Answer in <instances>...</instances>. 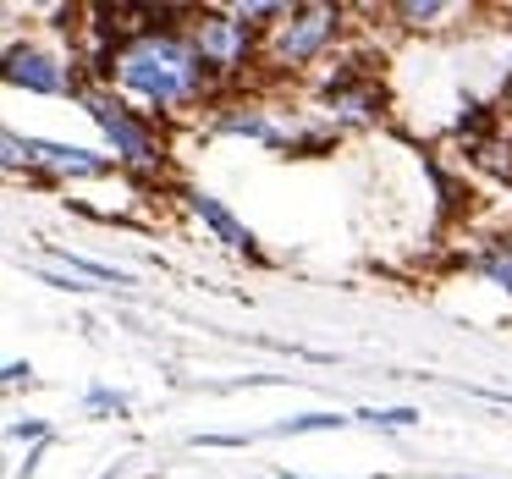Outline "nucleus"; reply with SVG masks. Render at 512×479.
<instances>
[{
    "instance_id": "1",
    "label": "nucleus",
    "mask_w": 512,
    "mask_h": 479,
    "mask_svg": "<svg viewBox=\"0 0 512 479\" xmlns=\"http://www.w3.org/2000/svg\"><path fill=\"white\" fill-rule=\"evenodd\" d=\"M116 94L160 116H193V111H215V94L221 83L210 78L199 56L188 45V28H144L122 45L116 56V78H111Z\"/></svg>"
},
{
    "instance_id": "2",
    "label": "nucleus",
    "mask_w": 512,
    "mask_h": 479,
    "mask_svg": "<svg viewBox=\"0 0 512 479\" xmlns=\"http://www.w3.org/2000/svg\"><path fill=\"white\" fill-rule=\"evenodd\" d=\"M78 105L94 116V127L105 133V144L116 149V166L127 171H155L166 160V133L149 111H138L127 94H116L111 83H83Z\"/></svg>"
},
{
    "instance_id": "3",
    "label": "nucleus",
    "mask_w": 512,
    "mask_h": 479,
    "mask_svg": "<svg viewBox=\"0 0 512 479\" xmlns=\"http://www.w3.org/2000/svg\"><path fill=\"white\" fill-rule=\"evenodd\" d=\"M347 12L342 6H325V0H303V6H287L276 28L265 34V50H259V67L281 72V78H298L314 61H325V50L342 39Z\"/></svg>"
},
{
    "instance_id": "4",
    "label": "nucleus",
    "mask_w": 512,
    "mask_h": 479,
    "mask_svg": "<svg viewBox=\"0 0 512 479\" xmlns=\"http://www.w3.org/2000/svg\"><path fill=\"white\" fill-rule=\"evenodd\" d=\"M188 45L193 56L210 67L215 83H237L243 72L259 67V50H265V34L248 28L237 12H221V6H204V12L188 17Z\"/></svg>"
},
{
    "instance_id": "5",
    "label": "nucleus",
    "mask_w": 512,
    "mask_h": 479,
    "mask_svg": "<svg viewBox=\"0 0 512 479\" xmlns=\"http://www.w3.org/2000/svg\"><path fill=\"white\" fill-rule=\"evenodd\" d=\"M6 166L12 171L28 166L50 182H89V177H111L116 155H94V149H78V144H45V138L6 133Z\"/></svg>"
},
{
    "instance_id": "6",
    "label": "nucleus",
    "mask_w": 512,
    "mask_h": 479,
    "mask_svg": "<svg viewBox=\"0 0 512 479\" xmlns=\"http://www.w3.org/2000/svg\"><path fill=\"white\" fill-rule=\"evenodd\" d=\"M320 111L331 116L336 127H375L380 116H386V94H380V83L369 78L358 61H342V67L320 83Z\"/></svg>"
},
{
    "instance_id": "7",
    "label": "nucleus",
    "mask_w": 512,
    "mask_h": 479,
    "mask_svg": "<svg viewBox=\"0 0 512 479\" xmlns=\"http://www.w3.org/2000/svg\"><path fill=\"white\" fill-rule=\"evenodd\" d=\"M78 61L72 56H61V50H50V45H34V39H12L6 45V83L12 89H28V94H78Z\"/></svg>"
},
{
    "instance_id": "8",
    "label": "nucleus",
    "mask_w": 512,
    "mask_h": 479,
    "mask_svg": "<svg viewBox=\"0 0 512 479\" xmlns=\"http://www.w3.org/2000/svg\"><path fill=\"white\" fill-rule=\"evenodd\" d=\"M204 127H210V133H226V138H254V144H265V149H292V144H298V133H281L276 116H270L265 105H254V100L215 105Z\"/></svg>"
},
{
    "instance_id": "9",
    "label": "nucleus",
    "mask_w": 512,
    "mask_h": 479,
    "mask_svg": "<svg viewBox=\"0 0 512 479\" xmlns=\"http://www.w3.org/2000/svg\"><path fill=\"white\" fill-rule=\"evenodd\" d=\"M182 204H188V210H193V221H199V226H204V232H210L221 248H232V254H248V259H259V237L248 232V226L237 221V215L226 210L221 199H215V193H204V188H182Z\"/></svg>"
},
{
    "instance_id": "10",
    "label": "nucleus",
    "mask_w": 512,
    "mask_h": 479,
    "mask_svg": "<svg viewBox=\"0 0 512 479\" xmlns=\"http://www.w3.org/2000/svg\"><path fill=\"white\" fill-rule=\"evenodd\" d=\"M474 270H479V276H485L496 292H507V298H512V237H496L490 248H479V254H474Z\"/></svg>"
},
{
    "instance_id": "11",
    "label": "nucleus",
    "mask_w": 512,
    "mask_h": 479,
    "mask_svg": "<svg viewBox=\"0 0 512 479\" xmlns=\"http://www.w3.org/2000/svg\"><path fill=\"white\" fill-rule=\"evenodd\" d=\"M457 6L452 0H397V6H391V17H397L402 28H413V34H419V28H441V17H452Z\"/></svg>"
},
{
    "instance_id": "12",
    "label": "nucleus",
    "mask_w": 512,
    "mask_h": 479,
    "mask_svg": "<svg viewBox=\"0 0 512 479\" xmlns=\"http://www.w3.org/2000/svg\"><path fill=\"white\" fill-rule=\"evenodd\" d=\"M50 259H61V265H67V276H78V281H116V287H127V276L116 265L83 259V254H72V248H50Z\"/></svg>"
},
{
    "instance_id": "13",
    "label": "nucleus",
    "mask_w": 512,
    "mask_h": 479,
    "mask_svg": "<svg viewBox=\"0 0 512 479\" xmlns=\"http://www.w3.org/2000/svg\"><path fill=\"white\" fill-rule=\"evenodd\" d=\"M342 413H298V419H281L270 435H309V430H342Z\"/></svg>"
},
{
    "instance_id": "14",
    "label": "nucleus",
    "mask_w": 512,
    "mask_h": 479,
    "mask_svg": "<svg viewBox=\"0 0 512 479\" xmlns=\"http://www.w3.org/2000/svg\"><path fill=\"white\" fill-rule=\"evenodd\" d=\"M358 419L375 424V430H380V424H386V430H408V424L419 419V413H413V408H364Z\"/></svg>"
},
{
    "instance_id": "15",
    "label": "nucleus",
    "mask_w": 512,
    "mask_h": 479,
    "mask_svg": "<svg viewBox=\"0 0 512 479\" xmlns=\"http://www.w3.org/2000/svg\"><path fill=\"white\" fill-rule=\"evenodd\" d=\"M89 408H94V413H116V419H122V413H127V397H122V391H111V386H94V391H89Z\"/></svg>"
},
{
    "instance_id": "16",
    "label": "nucleus",
    "mask_w": 512,
    "mask_h": 479,
    "mask_svg": "<svg viewBox=\"0 0 512 479\" xmlns=\"http://www.w3.org/2000/svg\"><path fill=\"white\" fill-rule=\"evenodd\" d=\"M23 380H34V369L17 364V358H12V364H6V386H23Z\"/></svg>"
},
{
    "instance_id": "17",
    "label": "nucleus",
    "mask_w": 512,
    "mask_h": 479,
    "mask_svg": "<svg viewBox=\"0 0 512 479\" xmlns=\"http://www.w3.org/2000/svg\"><path fill=\"white\" fill-rule=\"evenodd\" d=\"M501 105H507V116H512V72H507V89H501Z\"/></svg>"
}]
</instances>
